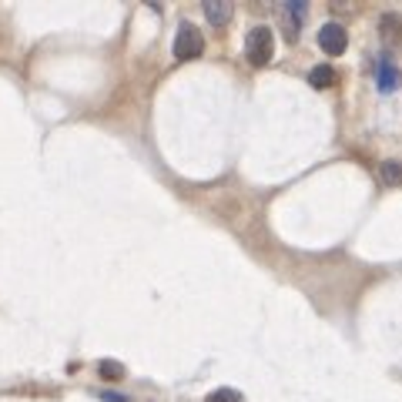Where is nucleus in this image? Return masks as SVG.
<instances>
[{
	"label": "nucleus",
	"instance_id": "2",
	"mask_svg": "<svg viewBox=\"0 0 402 402\" xmlns=\"http://www.w3.org/2000/svg\"><path fill=\"white\" fill-rule=\"evenodd\" d=\"M201 50H204V37H201V30L195 23H181L178 34H175V61H195L201 57Z\"/></svg>",
	"mask_w": 402,
	"mask_h": 402
},
{
	"label": "nucleus",
	"instance_id": "10",
	"mask_svg": "<svg viewBox=\"0 0 402 402\" xmlns=\"http://www.w3.org/2000/svg\"><path fill=\"white\" fill-rule=\"evenodd\" d=\"M204 402H245V399H242V392H238V389H215Z\"/></svg>",
	"mask_w": 402,
	"mask_h": 402
},
{
	"label": "nucleus",
	"instance_id": "7",
	"mask_svg": "<svg viewBox=\"0 0 402 402\" xmlns=\"http://www.w3.org/2000/svg\"><path fill=\"white\" fill-rule=\"evenodd\" d=\"M309 84H312L315 90H325L335 84V67L329 64H315L312 70H309Z\"/></svg>",
	"mask_w": 402,
	"mask_h": 402
},
{
	"label": "nucleus",
	"instance_id": "8",
	"mask_svg": "<svg viewBox=\"0 0 402 402\" xmlns=\"http://www.w3.org/2000/svg\"><path fill=\"white\" fill-rule=\"evenodd\" d=\"M379 178L385 181L389 188L402 184V161H382L379 164Z\"/></svg>",
	"mask_w": 402,
	"mask_h": 402
},
{
	"label": "nucleus",
	"instance_id": "9",
	"mask_svg": "<svg viewBox=\"0 0 402 402\" xmlns=\"http://www.w3.org/2000/svg\"><path fill=\"white\" fill-rule=\"evenodd\" d=\"M97 372H101V376H104V379H124V365H121V362H111V358H104V362H101V365H97Z\"/></svg>",
	"mask_w": 402,
	"mask_h": 402
},
{
	"label": "nucleus",
	"instance_id": "5",
	"mask_svg": "<svg viewBox=\"0 0 402 402\" xmlns=\"http://www.w3.org/2000/svg\"><path fill=\"white\" fill-rule=\"evenodd\" d=\"M379 27H382V30H379L382 44L389 47V50L402 47V17H399V14H382Z\"/></svg>",
	"mask_w": 402,
	"mask_h": 402
},
{
	"label": "nucleus",
	"instance_id": "11",
	"mask_svg": "<svg viewBox=\"0 0 402 402\" xmlns=\"http://www.w3.org/2000/svg\"><path fill=\"white\" fill-rule=\"evenodd\" d=\"M101 399L104 402H128V396H121V392H101Z\"/></svg>",
	"mask_w": 402,
	"mask_h": 402
},
{
	"label": "nucleus",
	"instance_id": "4",
	"mask_svg": "<svg viewBox=\"0 0 402 402\" xmlns=\"http://www.w3.org/2000/svg\"><path fill=\"white\" fill-rule=\"evenodd\" d=\"M376 84H379L382 94H392V90L402 84V70L392 64V57H389V54H382L379 64H376Z\"/></svg>",
	"mask_w": 402,
	"mask_h": 402
},
{
	"label": "nucleus",
	"instance_id": "6",
	"mask_svg": "<svg viewBox=\"0 0 402 402\" xmlns=\"http://www.w3.org/2000/svg\"><path fill=\"white\" fill-rule=\"evenodd\" d=\"M201 7H204L208 23H215V27H224V23L231 21V14H235V7H231L228 0H204Z\"/></svg>",
	"mask_w": 402,
	"mask_h": 402
},
{
	"label": "nucleus",
	"instance_id": "3",
	"mask_svg": "<svg viewBox=\"0 0 402 402\" xmlns=\"http://www.w3.org/2000/svg\"><path fill=\"white\" fill-rule=\"evenodd\" d=\"M349 44V34H345V27L342 23H322V30H318V47L329 54V57H338L342 50Z\"/></svg>",
	"mask_w": 402,
	"mask_h": 402
},
{
	"label": "nucleus",
	"instance_id": "1",
	"mask_svg": "<svg viewBox=\"0 0 402 402\" xmlns=\"http://www.w3.org/2000/svg\"><path fill=\"white\" fill-rule=\"evenodd\" d=\"M271 54H275V34H271V27H265V23L251 27V30H248V37H245L248 64L265 67L268 61H271Z\"/></svg>",
	"mask_w": 402,
	"mask_h": 402
}]
</instances>
